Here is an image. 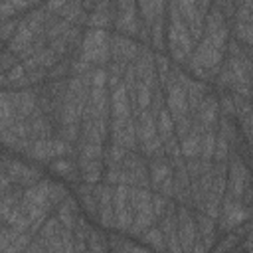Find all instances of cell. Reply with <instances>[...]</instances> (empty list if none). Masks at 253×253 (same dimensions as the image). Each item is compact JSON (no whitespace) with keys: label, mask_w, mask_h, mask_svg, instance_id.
I'll list each match as a JSON object with an SVG mask.
<instances>
[{"label":"cell","mask_w":253,"mask_h":253,"mask_svg":"<svg viewBox=\"0 0 253 253\" xmlns=\"http://www.w3.org/2000/svg\"><path fill=\"white\" fill-rule=\"evenodd\" d=\"M176 213H178V237H180L182 251H190V249H194V241L198 237L196 217H192V213L188 211L186 204H182L176 210Z\"/></svg>","instance_id":"cell-1"},{"label":"cell","mask_w":253,"mask_h":253,"mask_svg":"<svg viewBox=\"0 0 253 253\" xmlns=\"http://www.w3.org/2000/svg\"><path fill=\"white\" fill-rule=\"evenodd\" d=\"M113 190L109 182H103L99 186V219L105 227H113L117 225V217H115V204H113Z\"/></svg>","instance_id":"cell-2"},{"label":"cell","mask_w":253,"mask_h":253,"mask_svg":"<svg viewBox=\"0 0 253 253\" xmlns=\"http://www.w3.org/2000/svg\"><path fill=\"white\" fill-rule=\"evenodd\" d=\"M140 12L144 16V24L150 28L156 18H162L164 12V0H138Z\"/></svg>","instance_id":"cell-3"},{"label":"cell","mask_w":253,"mask_h":253,"mask_svg":"<svg viewBox=\"0 0 253 253\" xmlns=\"http://www.w3.org/2000/svg\"><path fill=\"white\" fill-rule=\"evenodd\" d=\"M142 241L148 243L150 249H166V239L160 229V225H150L148 229L142 231Z\"/></svg>","instance_id":"cell-4"},{"label":"cell","mask_w":253,"mask_h":253,"mask_svg":"<svg viewBox=\"0 0 253 253\" xmlns=\"http://www.w3.org/2000/svg\"><path fill=\"white\" fill-rule=\"evenodd\" d=\"M109 247H111V245H109L107 237H105L101 231H97V229L91 227V231H89V235H87V249H89V251H105V249H109Z\"/></svg>","instance_id":"cell-5"},{"label":"cell","mask_w":253,"mask_h":253,"mask_svg":"<svg viewBox=\"0 0 253 253\" xmlns=\"http://www.w3.org/2000/svg\"><path fill=\"white\" fill-rule=\"evenodd\" d=\"M18 26H20V20L14 16V18H8V20H2V30H0V36H2V40L8 43L10 40H12V36L16 34V30H18Z\"/></svg>","instance_id":"cell-6"},{"label":"cell","mask_w":253,"mask_h":253,"mask_svg":"<svg viewBox=\"0 0 253 253\" xmlns=\"http://www.w3.org/2000/svg\"><path fill=\"white\" fill-rule=\"evenodd\" d=\"M16 63H18V55H16L10 47H6V49L2 51V59H0V69H2V73L8 71V69H12Z\"/></svg>","instance_id":"cell-7"},{"label":"cell","mask_w":253,"mask_h":253,"mask_svg":"<svg viewBox=\"0 0 253 253\" xmlns=\"http://www.w3.org/2000/svg\"><path fill=\"white\" fill-rule=\"evenodd\" d=\"M81 4H83V10L85 12H93L95 8H97V4H99V0H81Z\"/></svg>","instance_id":"cell-8"}]
</instances>
